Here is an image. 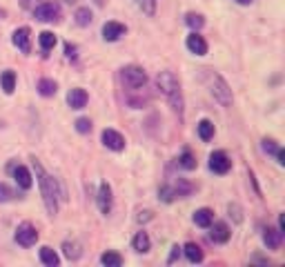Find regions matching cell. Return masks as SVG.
<instances>
[{
  "label": "cell",
  "mask_w": 285,
  "mask_h": 267,
  "mask_svg": "<svg viewBox=\"0 0 285 267\" xmlns=\"http://www.w3.org/2000/svg\"><path fill=\"white\" fill-rule=\"evenodd\" d=\"M34 167H36V178H38V185H40L45 207H47V212L54 216V214L58 212V189H56V180L42 169V165L38 163V160H34Z\"/></svg>",
  "instance_id": "6da1fadb"
},
{
  "label": "cell",
  "mask_w": 285,
  "mask_h": 267,
  "mask_svg": "<svg viewBox=\"0 0 285 267\" xmlns=\"http://www.w3.org/2000/svg\"><path fill=\"white\" fill-rule=\"evenodd\" d=\"M158 87L163 89V94H167L169 96L174 109L180 112V87H178V80L174 78L172 71H160L158 74Z\"/></svg>",
  "instance_id": "7a4b0ae2"
},
{
  "label": "cell",
  "mask_w": 285,
  "mask_h": 267,
  "mask_svg": "<svg viewBox=\"0 0 285 267\" xmlns=\"http://www.w3.org/2000/svg\"><path fill=\"white\" fill-rule=\"evenodd\" d=\"M123 83L130 89H141V87H145V83H147V74L142 71V67L130 65L123 69Z\"/></svg>",
  "instance_id": "3957f363"
},
{
  "label": "cell",
  "mask_w": 285,
  "mask_h": 267,
  "mask_svg": "<svg viewBox=\"0 0 285 267\" xmlns=\"http://www.w3.org/2000/svg\"><path fill=\"white\" fill-rule=\"evenodd\" d=\"M34 16L38 18V20H42V22H51V20H58V16H60V7L56 2H40L38 7L34 9Z\"/></svg>",
  "instance_id": "277c9868"
},
{
  "label": "cell",
  "mask_w": 285,
  "mask_h": 267,
  "mask_svg": "<svg viewBox=\"0 0 285 267\" xmlns=\"http://www.w3.org/2000/svg\"><path fill=\"white\" fill-rule=\"evenodd\" d=\"M38 241V232L31 223H22L20 227L16 230V243L22 247H31Z\"/></svg>",
  "instance_id": "5b68a950"
},
{
  "label": "cell",
  "mask_w": 285,
  "mask_h": 267,
  "mask_svg": "<svg viewBox=\"0 0 285 267\" xmlns=\"http://www.w3.org/2000/svg\"><path fill=\"white\" fill-rule=\"evenodd\" d=\"M212 94H214V98L218 100L221 105H232V92H230V87H227V83L221 78V76H214V85H212Z\"/></svg>",
  "instance_id": "8992f818"
},
{
  "label": "cell",
  "mask_w": 285,
  "mask_h": 267,
  "mask_svg": "<svg viewBox=\"0 0 285 267\" xmlns=\"http://www.w3.org/2000/svg\"><path fill=\"white\" fill-rule=\"evenodd\" d=\"M232 167V160L227 158L225 151H214V154L210 156V169L214 171V174H227Z\"/></svg>",
  "instance_id": "52a82bcc"
},
{
  "label": "cell",
  "mask_w": 285,
  "mask_h": 267,
  "mask_svg": "<svg viewBox=\"0 0 285 267\" xmlns=\"http://www.w3.org/2000/svg\"><path fill=\"white\" fill-rule=\"evenodd\" d=\"M103 145L109 147L112 151H123L125 149V138L116 130H105L103 132Z\"/></svg>",
  "instance_id": "ba28073f"
},
{
  "label": "cell",
  "mask_w": 285,
  "mask_h": 267,
  "mask_svg": "<svg viewBox=\"0 0 285 267\" xmlns=\"http://www.w3.org/2000/svg\"><path fill=\"white\" fill-rule=\"evenodd\" d=\"M11 40H13V45L22 51V54H29V51H31V31L27 29V27H20V29L13 31Z\"/></svg>",
  "instance_id": "9c48e42d"
},
{
  "label": "cell",
  "mask_w": 285,
  "mask_h": 267,
  "mask_svg": "<svg viewBox=\"0 0 285 267\" xmlns=\"http://www.w3.org/2000/svg\"><path fill=\"white\" fill-rule=\"evenodd\" d=\"M121 36H125V25H121V22H114V20H109L103 25V38L109 42H114V40H118Z\"/></svg>",
  "instance_id": "30bf717a"
},
{
  "label": "cell",
  "mask_w": 285,
  "mask_h": 267,
  "mask_svg": "<svg viewBox=\"0 0 285 267\" xmlns=\"http://www.w3.org/2000/svg\"><path fill=\"white\" fill-rule=\"evenodd\" d=\"M187 49L192 51V54L196 56H205L207 54V42L203 36H198V33H192V36H187Z\"/></svg>",
  "instance_id": "8fae6325"
},
{
  "label": "cell",
  "mask_w": 285,
  "mask_h": 267,
  "mask_svg": "<svg viewBox=\"0 0 285 267\" xmlns=\"http://www.w3.org/2000/svg\"><path fill=\"white\" fill-rule=\"evenodd\" d=\"M210 241L212 243H227L230 241V227L225 225V223H214L210 225Z\"/></svg>",
  "instance_id": "7c38bea8"
},
{
  "label": "cell",
  "mask_w": 285,
  "mask_h": 267,
  "mask_svg": "<svg viewBox=\"0 0 285 267\" xmlns=\"http://www.w3.org/2000/svg\"><path fill=\"white\" fill-rule=\"evenodd\" d=\"M98 207H101L103 214L112 212V187L107 183H103L101 189H98Z\"/></svg>",
  "instance_id": "4fadbf2b"
},
{
  "label": "cell",
  "mask_w": 285,
  "mask_h": 267,
  "mask_svg": "<svg viewBox=\"0 0 285 267\" xmlns=\"http://www.w3.org/2000/svg\"><path fill=\"white\" fill-rule=\"evenodd\" d=\"M67 103H69L71 109H83L85 105H87V92L80 89V87L71 89V92L67 94Z\"/></svg>",
  "instance_id": "5bb4252c"
},
{
  "label": "cell",
  "mask_w": 285,
  "mask_h": 267,
  "mask_svg": "<svg viewBox=\"0 0 285 267\" xmlns=\"http://www.w3.org/2000/svg\"><path fill=\"white\" fill-rule=\"evenodd\" d=\"M281 230H274V227H268L263 234V241H265V245L270 247V250H279L281 247Z\"/></svg>",
  "instance_id": "9a60e30c"
},
{
  "label": "cell",
  "mask_w": 285,
  "mask_h": 267,
  "mask_svg": "<svg viewBox=\"0 0 285 267\" xmlns=\"http://www.w3.org/2000/svg\"><path fill=\"white\" fill-rule=\"evenodd\" d=\"M13 178H16V183L20 185L22 189H29L31 187V174L27 167H13Z\"/></svg>",
  "instance_id": "2e32d148"
},
{
  "label": "cell",
  "mask_w": 285,
  "mask_h": 267,
  "mask_svg": "<svg viewBox=\"0 0 285 267\" xmlns=\"http://www.w3.org/2000/svg\"><path fill=\"white\" fill-rule=\"evenodd\" d=\"M212 221H214V214H212V209H207V207L198 209V212L194 214V223H196L198 227H210Z\"/></svg>",
  "instance_id": "e0dca14e"
},
{
  "label": "cell",
  "mask_w": 285,
  "mask_h": 267,
  "mask_svg": "<svg viewBox=\"0 0 285 267\" xmlns=\"http://www.w3.org/2000/svg\"><path fill=\"white\" fill-rule=\"evenodd\" d=\"M183 252H185V256H187L189 263H201L203 261V252H201V247H198L196 243H187Z\"/></svg>",
  "instance_id": "ac0fdd59"
},
{
  "label": "cell",
  "mask_w": 285,
  "mask_h": 267,
  "mask_svg": "<svg viewBox=\"0 0 285 267\" xmlns=\"http://www.w3.org/2000/svg\"><path fill=\"white\" fill-rule=\"evenodd\" d=\"M132 245H134V250L136 252H141V254H145V252H149V236H147V232H139L134 236V243H132Z\"/></svg>",
  "instance_id": "d6986e66"
},
{
  "label": "cell",
  "mask_w": 285,
  "mask_h": 267,
  "mask_svg": "<svg viewBox=\"0 0 285 267\" xmlns=\"http://www.w3.org/2000/svg\"><path fill=\"white\" fill-rule=\"evenodd\" d=\"M0 85H2L4 94H11L13 89H16V74H13V71H2V76H0Z\"/></svg>",
  "instance_id": "ffe728a7"
},
{
  "label": "cell",
  "mask_w": 285,
  "mask_h": 267,
  "mask_svg": "<svg viewBox=\"0 0 285 267\" xmlns=\"http://www.w3.org/2000/svg\"><path fill=\"white\" fill-rule=\"evenodd\" d=\"M40 261H42L45 265H49V267H56V265L60 263L58 254H56L51 247H42V250H40Z\"/></svg>",
  "instance_id": "44dd1931"
},
{
  "label": "cell",
  "mask_w": 285,
  "mask_h": 267,
  "mask_svg": "<svg viewBox=\"0 0 285 267\" xmlns=\"http://www.w3.org/2000/svg\"><path fill=\"white\" fill-rule=\"evenodd\" d=\"M38 92H40V96H45V98L54 96L56 94V83L54 80H49V78H42L40 83H38Z\"/></svg>",
  "instance_id": "7402d4cb"
},
{
  "label": "cell",
  "mask_w": 285,
  "mask_h": 267,
  "mask_svg": "<svg viewBox=\"0 0 285 267\" xmlns=\"http://www.w3.org/2000/svg\"><path fill=\"white\" fill-rule=\"evenodd\" d=\"M101 263L107 265V267H121L123 259H121V254H116V252H105V254L101 256Z\"/></svg>",
  "instance_id": "603a6c76"
},
{
  "label": "cell",
  "mask_w": 285,
  "mask_h": 267,
  "mask_svg": "<svg viewBox=\"0 0 285 267\" xmlns=\"http://www.w3.org/2000/svg\"><path fill=\"white\" fill-rule=\"evenodd\" d=\"M38 42H40V47L45 51H49V49H54L56 47V36L51 31H42L40 36H38Z\"/></svg>",
  "instance_id": "cb8c5ba5"
},
{
  "label": "cell",
  "mask_w": 285,
  "mask_h": 267,
  "mask_svg": "<svg viewBox=\"0 0 285 267\" xmlns=\"http://www.w3.org/2000/svg\"><path fill=\"white\" fill-rule=\"evenodd\" d=\"M198 136H201V140H212L214 138V125L210 121L198 123Z\"/></svg>",
  "instance_id": "d4e9b609"
},
{
  "label": "cell",
  "mask_w": 285,
  "mask_h": 267,
  "mask_svg": "<svg viewBox=\"0 0 285 267\" xmlns=\"http://www.w3.org/2000/svg\"><path fill=\"white\" fill-rule=\"evenodd\" d=\"M76 22H78L80 27H87L89 22H92V11H89V7H83V9H78V11H76Z\"/></svg>",
  "instance_id": "484cf974"
},
{
  "label": "cell",
  "mask_w": 285,
  "mask_h": 267,
  "mask_svg": "<svg viewBox=\"0 0 285 267\" xmlns=\"http://www.w3.org/2000/svg\"><path fill=\"white\" fill-rule=\"evenodd\" d=\"M136 4L142 9V13H147V16H154L156 11V0H136Z\"/></svg>",
  "instance_id": "4316f807"
},
{
  "label": "cell",
  "mask_w": 285,
  "mask_h": 267,
  "mask_svg": "<svg viewBox=\"0 0 285 267\" xmlns=\"http://www.w3.org/2000/svg\"><path fill=\"white\" fill-rule=\"evenodd\" d=\"M180 167H185V169H194L196 167V158H194L189 151H183V156H180Z\"/></svg>",
  "instance_id": "83f0119b"
},
{
  "label": "cell",
  "mask_w": 285,
  "mask_h": 267,
  "mask_svg": "<svg viewBox=\"0 0 285 267\" xmlns=\"http://www.w3.org/2000/svg\"><path fill=\"white\" fill-rule=\"evenodd\" d=\"M203 16H198V13H187V25L192 27V29H201L203 27Z\"/></svg>",
  "instance_id": "f1b7e54d"
},
{
  "label": "cell",
  "mask_w": 285,
  "mask_h": 267,
  "mask_svg": "<svg viewBox=\"0 0 285 267\" xmlns=\"http://www.w3.org/2000/svg\"><path fill=\"white\" fill-rule=\"evenodd\" d=\"M76 130L80 134L92 132V121H89V118H78V121H76Z\"/></svg>",
  "instance_id": "f546056e"
},
{
  "label": "cell",
  "mask_w": 285,
  "mask_h": 267,
  "mask_svg": "<svg viewBox=\"0 0 285 267\" xmlns=\"http://www.w3.org/2000/svg\"><path fill=\"white\" fill-rule=\"evenodd\" d=\"M65 254H67V259H78L80 252H78V245H71V243H65Z\"/></svg>",
  "instance_id": "4dcf8cb0"
},
{
  "label": "cell",
  "mask_w": 285,
  "mask_h": 267,
  "mask_svg": "<svg viewBox=\"0 0 285 267\" xmlns=\"http://www.w3.org/2000/svg\"><path fill=\"white\" fill-rule=\"evenodd\" d=\"M9 198H11V189H9L4 183H0V203H7Z\"/></svg>",
  "instance_id": "1f68e13d"
},
{
  "label": "cell",
  "mask_w": 285,
  "mask_h": 267,
  "mask_svg": "<svg viewBox=\"0 0 285 267\" xmlns=\"http://www.w3.org/2000/svg\"><path fill=\"white\" fill-rule=\"evenodd\" d=\"M263 151H268V154H277L279 147L274 140H263Z\"/></svg>",
  "instance_id": "d6a6232c"
},
{
  "label": "cell",
  "mask_w": 285,
  "mask_h": 267,
  "mask_svg": "<svg viewBox=\"0 0 285 267\" xmlns=\"http://www.w3.org/2000/svg\"><path fill=\"white\" fill-rule=\"evenodd\" d=\"M65 54H67V58H76V47L74 45H65Z\"/></svg>",
  "instance_id": "836d02e7"
},
{
  "label": "cell",
  "mask_w": 285,
  "mask_h": 267,
  "mask_svg": "<svg viewBox=\"0 0 285 267\" xmlns=\"http://www.w3.org/2000/svg\"><path fill=\"white\" fill-rule=\"evenodd\" d=\"M178 256H180V250H178V247H172V256H169V263H174V261H176Z\"/></svg>",
  "instance_id": "e575fe53"
},
{
  "label": "cell",
  "mask_w": 285,
  "mask_h": 267,
  "mask_svg": "<svg viewBox=\"0 0 285 267\" xmlns=\"http://www.w3.org/2000/svg\"><path fill=\"white\" fill-rule=\"evenodd\" d=\"M277 158H279V163H281V165L285 163V151H283V149H279V151H277Z\"/></svg>",
  "instance_id": "d590c367"
},
{
  "label": "cell",
  "mask_w": 285,
  "mask_h": 267,
  "mask_svg": "<svg viewBox=\"0 0 285 267\" xmlns=\"http://www.w3.org/2000/svg\"><path fill=\"white\" fill-rule=\"evenodd\" d=\"M236 2H239V4H250L252 0H236Z\"/></svg>",
  "instance_id": "8d00e7d4"
},
{
  "label": "cell",
  "mask_w": 285,
  "mask_h": 267,
  "mask_svg": "<svg viewBox=\"0 0 285 267\" xmlns=\"http://www.w3.org/2000/svg\"><path fill=\"white\" fill-rule=\"evenodd\" d=\"M94 2H96V4H103V2H105V0H94Z\"/></svg>",
  "instance_id": "74e56055"
},
{
  "label": "cell",
  "mask_w": 285,
  "mask_h": 267,
  "mask_svg": "<svg viewBox=\"0 0 285 267\" xmlns=\"http://www.w3.org/2000/svg\"><path fill=\"white\" fill-rule=\"evenodd\" d=\"M67 2H76V0H67Z\"/></svg>",
  "instance_id": "f35d334b"
},
{
  "label": "cell",
  "mask_w": 285,
  "mask_h": 267,
  "mask_svg": "<svg viewBox=\"0 0 285 267\" xmlns=\"http://www.w3.org/2000/svg\"><path fill=\"white\" fill-rule=\"evenodd\" d=\"M27 2H29V0H25V4H27Z\"/></svg>",
  "instance_id": "ab89813d"
},
{
  "label": "cell",
  "mask_w": 285,
  "mask_h": 267,
  "mask_svg": "<svg viewBox=\"0 0 285 267\" xmlns=\"http://www.w3.org/2000/svg\"><path fill=\"white\" fill-rule=\"evenodd\" d=\"M0 16H2V11H0Z\"/></svg>",
  "instance_id": "60d3db41"
}]
</instances>
